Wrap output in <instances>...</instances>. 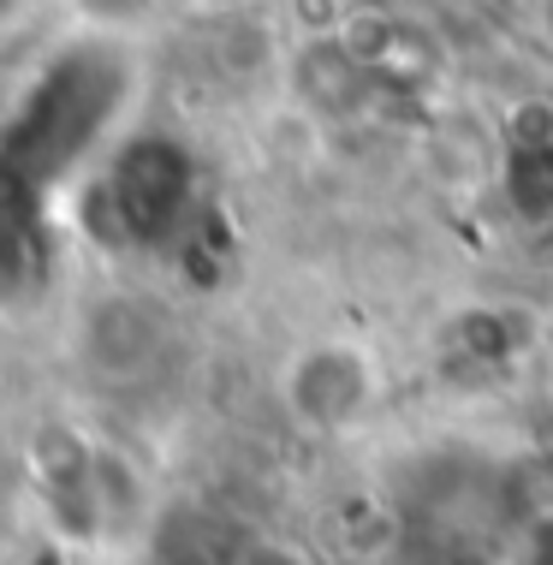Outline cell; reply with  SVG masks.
Listing matches in <instances>:
<instances>
[{"instance_id":"1","label":"cell","mask_w":553,"mask_h":565,"mask_svg":"<svg viewBox=\"0 0 553 565\" xmlns=\"http://www.w3.org/2000/svg\"><path fill=\"white\" fill-rule=\"evenodd\" d=\"M381 399V370L358 340H310L286 358L280 405L304 435H345Z\"/></svg>"},{"instance_id":"2","label":"cell","mask_w":553,"mask_h":565,"mask_svg":"<svg viewBox=\"0 0 553 565\" xmlns=\"http://www.w3.org/2000/svg\"><path fill=\"white\" fill-rule=\"evenodd\" d=\"M167 340H173L167 316L149 298H126V292L89 303L78 322V358L107 387H137L143 375H156L167 358Z\"/></svg>"},{"instance_id":"3","label":"cell","mask_w":553,"mask_h":565,"mask_svg":"<svg viewBox=\"0 0 553 565\" xmlns=\"http://www.w3.org/2000/svg\"><path fill=\"white\" fill-rule=\"evenodd\" d=\"M286 84H291V102L304 114L345 119L375 89V66L351 49L340 30H328V36H298V49L286 54Z\"/></svg>"},{"instance_id":"4","label":"cell","mask_w":553,"mask_h":565,"mask_svg":"<svg viewBox=\"0 0 553 565\" xmlns=\"http://www.w3.org/2000/svg\"><path fill=\"white\" fill-rule=\"evenodd\" d=\"M238 565H310V559H304L298 547H280V542H256V547H251V554H244Z\"/></svg>"},{"instance_id":"5","label":"cell","mask_w":553,"mask_h":565,"mask_svg":"<svg viewBox=\"0 0 553 565\" xmlns=\"http://www.w3.org/2000/svg\"><path fill=\"white\" fill-rule=\"evenodd\" d=\"M542 24H547V36H553V0H547V12H542Z\"/></svg>"},{"instance_id":"6","label":"cell","mask_w":553,"mask_h":565,"mask_svg":"<svg viewBox=\"0 0 553 565\" xmlns=\"http://www.w3.org/2000/svg\"><path fill=\"white\" fill-rule=\"evenodd\" d=\"M149 7H184V0H149Z\"/></svg>"},{"instance_id":"7","label":"cell","mask_w":553,"mask_h":565,"mask_svg":"<svg viewBox=\"0 0 553 565\" xmlns=\"http://www.w3.org/2000/svg\"><path fill=\"white\" fill-rule=\"evenodd\" d=\"M214 7H244V0H214Z\"/></svg>"}]
</instances>
